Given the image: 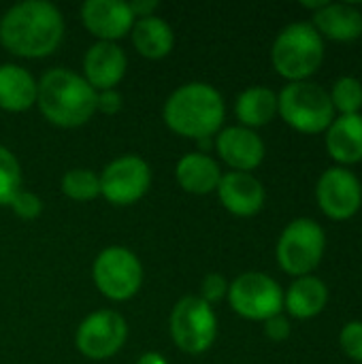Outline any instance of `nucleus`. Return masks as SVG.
I'll use <instances>...</instances> for the list:
<instances>
[{
	"label": "nucleus",
	"mask_w": 362,
	"mask_h": 364,
	"mask_svg": "<svg viewBox=\"0 0 362 364\" xmlns=\"http://www.w3.org/2000/svg\"><path fill=\"white\" fill-rule=\"evenodd\" d=\"M100 177V194L117 207L141 200L151 186V168L139 156H119L111 160Z\"/></svg>",
	"instance_id": "9b49d317"
},
{
	"label": "nucleus",
	"mask_w": 362,
	"mask_h": 364,
	"mask_svg": "<svg viewBox=\"0 0 362 364\" xmlns=\"http://www.w3.org/2000/svg\"><path fill=\"white\" fill-rule=\"evenodd\" d=\"M128 337V324L122 314L113 309H100L81 320L75 343L77 350L90 360H107L115 356Z\"/></svg>",
	"instance_id": "9d476101"
},
{
	"label": "nucleus",
	"mask_w": 362,
	"mask_h": 364,
	"mask_svg": "<svg viewBox=\"0 0 362 364\" xmlns=\"http://www.w3.org/2000/svg\"><path fill=\"white\" fill-rule=\"evenodd\" d=\"M235 113L245 128H260L277 115V94L265 85H252L237 96Z\"/></svg>",
	"instance_id": "5701e85b"
},
{
	"label": "nucleus",
	"mask_w": 362,
	"mask_h": 364,
	"mask_svg": "<svg viewBox=\"0 0 362 364\" xmlns=\"http://www.w3.org/2000/svg\"><path fill=\"white\" fill-rule=\"evenodd\" d=\"M177 183L190 192V194H211L218 190V183L222 179L220 164L205 151H192L179 158L175 166Z\"/></svg>",
	"instance_id": "6ab92c4d"
},
{
	"label": "nucleus",
	"mask_w": 362,
	"mask_h": 364,
	"mask_svg": "<svg viewBox=\"0 0 362 364\" xmlns=\"http://www.w3.org/2000/svg\"><path fill=\"white\" fill-rule=\"evenodd\" d=\"M326 151L344 168L362 162V113L339 115L326 128Z\"/></svg>",
	"instance_id": "a211bd4d"
},
{
	"label": "nucleus",
	"mask_w": 362,
	"mask_h": 364,
	"mask_svg": "<svg viewBox=\"0 0 362 364\" xmlns=\"http://www.w3.org/2000/svg\"><path fill=\"white\" fill-rule=\"evenodd\" d=\"M339 346L344 350V354L352 360L362 364V322L354 320L348 322L341 333H339Z\"/></svg>",
	"instance_id": "bb28decb"
},
{
	"label": "nucleus",
	"mask_w": 362,
	"mask_h": 364,
	"mask_svg": "<svg viewBox=\"0 0 362 364\" xmlns=\"http://www.w3.org/2000/svg\"><path fill=\"white\" fill-rule=\"evenodd\" d=\"M137 364H169L166 358L160 352H145L143 356H139Z\"/></svg>",
	"instance_id": "473e14b6"
},
{
	"label": "nucleus",
	"mask_w": 362,
	"mask_h": 364,
	"mask_svg": "<svg viewBox=\"0 0 362 364\" xmlns=\"http://www.w3.org/2000/svg\"><path fill=\"white\" fill-rule=\"evenodd\" d=\"M166 126L179 136L211 139L222 130L226 105L222 94L203 81L179 85L164 102L162 109Z\"/></svg>",
	"instance_id": "7ed1b4c3"
},
{
	"label": "nucleus",
	"mask_w": 362,
	"mask_h": 364,
	"mask_svg": "<svg viewBox=\"0 0 362 364\" xmlns=\"http://www.w3.org/2000/svg\"><path fill=\"white\" fill-rule=\"evenodd\" d=\"M171 337L186 354L207 352L218 337V318L201 296H183L171 311Z\"/></svg>",
	"instance_id": "6e6552de"
},
{
	"label": "nucleus",
	"mask_w": 362,
	"mask_h": 364,
	"mask_svg": "<svg viewBox=\"0 0 362 364\" xmlns=\"http://www.w3.org/2000/svg\"><path fill=\"white\" fill-rule=\"evenodd\" d=\"M316 198L322 213L335 222H346L358 213L362 205L361 179L344 166L326 168L316 186Z\"/></svg>",
	"instance_id": "f8f14e48"
},
{
	"label": "nucleus",
	"mask_w": 362,
	"mask_h": 364,
	"mask_svg": "<svg viewBox=\"0 0 362 364\" xmlns=\"http://www.w3.org/2000/svg\"><path fill=\"white\" fill-rule=\"evenodd\" d=\"M318 34L337 43H352L362 36V11L352 2H324L312 23Z\"/></svg>",
	"instance_id": "f3484780"
},
{
	"label": "nucleus",
	"mask_w": 362,
	"mask_h": 364,
	"mask_svg": "<svg viewBox=\"0 0 362 364\" xmlns=\"http://www.w3.org/2000/svg\"><path fill=\"white\" fill-rule=\"evenodd\" d=\"M64 36V17L47 0H23L0 17V45L19 58H47Z\"/></svg>",
	"instance_id": "f257e3e1"
},
{
	"label": "nucleus",
	"mask_w": 362,
	"mask_h": 364,
	"mask_svg": "<svg viewBox=\"0 0 362 364\" xmlns=\"http://www.w3.org/2000/svg\"><path fill=\"white\" fill-rule=\"evenodd\" d=\"M333 109L339 111V115H356L362 109V81L356 77H339L333 83V90L329 92Z\"/></svg>",
	"instance_id": "393cba45"
},
{
	"label": "nucleus",
	"mask_w": 362,
	"mask_h": 364,
	"mask_svg": "<svg viewBox=\"0 0 362 364\" xmlns=\"http://www.w3.org/2000/svg\"><path fill=\"white\" fill-rule=\"evenodd\" d=\"M128 66V58L117 43L98 41L94 43L83 58V79L96 90H115V85L124 79Z\"/></svg>",
	"instance_id": "2eb2a0df"
},
{
	"label": "nucleus",
	"mask_w": 362,
	"mask_h": 364,
	"mask_svg": "<svg viewBox=\"0 0 362 364\" xmlns=\"http://www.w3.org/2000/svg\"><path fill=\"white\" fill-rule=\"evenodd\" d=\"M290 333H292L290 322H288V318H284L282 314H277V316L265 320V335H267L271 341L282 343V341H286V339L290 337Z\"/></svg>",
	"instance_id": "c756f323"
},
{
	"label": "nucleus",
	"mask_w": 362,
	"mask_h": 364,
	"mask_svg": "<svg viewBox=\"0 0 362 364\" xmlns=\"http://www.w3.org/2000/svg\"><path fill=\"white\" fill-rule=\"evenodd\" d=\"M277 115L303 134H318L326 132L335 119V109L322 85L314 81H294L277 94Z\"/></svg>",
	"instance_id": "39448f33"
},
{
	"label": "nucleus",
	"mask_w": 362,
	"mask_h": 364,
	"mask_svg": "<svg viewBox=\"0 0 362 364\" xmlns=\"http://www.w3.org/2000/svg\"><path fill=\"white\" fill-rule=\"evenodd\" d=\"M228 303L235 314L245 320L265 322L284 309V290L267 273L247 271L241 273L228 286Z\"/></svg>",
	"instance_id": "1a4fd4ad"
},
{
	"label": "nucleus",
	"mask_w": 362,
	"mask_h": 364,
	"mask_svg": "<svg viewBox=\"0 0 362 364\" xmlns=\"http://www.w3.org/2000/svg\"><path fill=\"white\" fill-rule=\"evenodd\" d=\"M122 105H124V98L117 90H105V92H98L96 96V111H102L105 115L119 113Z\"/></svg>",
	"instance_id": "7c9ffc66"
},
{
	"label": "nucleus",
	"mask_w": 362,
	"mask_h": 364,
	"mask_svg": "<svg viewBox=\"0 0 362 364\" xmlns=\"http://www.w3.org/2000/svg\"><path fill=\"white\" fill-rule=\"evenodd\" d=\"M128 4H130V11H132L134 19L149 17L158 9V2L156 0H137V2H128Z\"/></svg>",
	"instance_id": "2f4dec72"
},
{
	"label": "nucleus",
	"mask_w": 362,
	"mask_h": 364,
	"mask_svg": "<svg viewBox=\"0 0 362 364\" xmlns=\"http://www.w3.org/2000/svg\"><path fill=\"white\" fill-rule=\"evenodd\" d=\"M215 192L224 209L239 218H252L265 207V188L252 173H224Z\"/></svg>",
	"instance_id": "dca6fc26"
},
{
	"label": "nucleus",
	"mask_w": 362,
	"mask_h": 364,
	"mask_svg": "<svg viewBox=\"0 0 362 364\" xmlns=\"http://www.w3.org/2000/svg\"><path fill=\"white\" fill-rule=\"evenodd\" d=\"M329 303V288L316 275L297 277L284 294L286 311L297 320H312L324 311Z\"/></svg>",
	"instance_id": "aec40b11"
},
{
	"label": "nucleus",
	"mask_w": 362,
	"mask_h": 364,
	"mask_svg": "<svg viewBox=\"0 0 362 364\" xmlns=\"http://www.w3.org/2000/svg\"><path fill=\"white\" fill-rule=\"evenodd\" d=\"M98 92L68 68H51L36 83V105L47 122L60 128L87 124L96 113Z\"/></svg>",
	"instance_id": "f03ea898"
},
{
	"label": "nucleus",
	"mask_w": 362,
	"mask_h": 364,
	"mask_svg": "<svg viewBox=\"0 0 362 364\" xmlns=\"http://www.w3.org/2000/svg\"><path fill=\"white\" fill-rule=\"evenodd\" d=\"M324 60V38L307 21L286 26L273 41L271 62L277 75L294 81H307Z\"/></svg>",
	"instance_id": "20e7f679"
},
{
	"label": "nucleus",
	"mask_w": 362,
	"mask_h": 364,
	"mask_svg": "<svg viewBox=\"0 0 362 364\" xmlns=\"http://www.w3.org/2000/svg\"><path fill=\"white\" fill-rule=\"evenodd\" d=\"M36 105V79L19 64H0V109L11 113Z\"/></svg>",
	"instance_id": "412c9836"
},
{
	"label": "nucleus",
	"mask_w": 362,
	"mask_h": 364,
	"mask_svg": "<svg viewBox=\"0 0 362 364\" xmlns=\"http://www.w3.org/2000/svg\"><path fill=\"white\" fill-rule=\"evenodd\" d=\"M92 277L102 296L111 301H128L141 290L143 264L128 247L111 245L96 256Z\"/></svg>",
	"instance_id": "0eeeda50"
},
{
	"label": "nucleus",
	"mask_w": 362,
	"mask_h": 364,
	"mask_svg": "<svg viewBox=\"0 0 362 364\" xmlns=\"http://www.w3.org/2000/svg\"><path fill=\"white\" fill-rule=\"evenodd\" d=\"M130 36H132V45L137 47V51L149 60H160L169 55L175 45L173 28L169 26L166 19L156 17V15L134 19Z\"/></svg>",
	"instance_id": "4be33fe9"
},
{
	"label": "nucleus",
	"mask_w": 362,
	"mask_h": 364,
	"mask_svg": "<svg viewBox=\"0 0 362 364\" xmlns=\"http://www.w3.org/2000/svg\"><path fill=\"white\" fill-rule=\"evenodd\" d=\"M62 192L77 203L94 200L100 194V177L90 168H70L62 177Z\"/></svg>",
	"instance_id": "b1692460"
},
{
	"label": "nucleus",
	"mask_w": 362,
	"mask_h": 364,
	"mask_svg": "<svg viewBox=\"0 0 362 364\" xmlns=\"http://www.w3.org/2000/svg\"><path fill=\"white\" fill-rule=\"evenodd\" d=\"M326 250L324 228L312 218L292 220L280 235L275 256L284 273L305 277L322 262Z\"/></svg>",
	"instance_id": "423d86ee"
},
{
	"label": "nucleus",
	"mask_w": 362,
	"mask_h": 364,
	"mask_svg": "<svg viewBox=\"0 0 362 364\" xmlns=\"http://www.w3.org/2000/svg\"><path fill=\"white\" fill-rule=\"evenodd\" d=\"M9 207L21 220H36L43 213V200L34 192H26V190H19Z\"/></svg>",
	"instance_id": "cd10ccee"
},
{
	"label": "nucleus",
	"mask_w": 362,
	"mask_h": 364,
	"mask_svg": "<svg viewBox=\"0 0 362 364\" xmlns=\"http://www.w3.org/2000/svg\"><path fill=\"white\" fill-rule=\"evenodd\" d=\"M81 21L98 41L115 43L132 30L134 15L124 0H85L81 4Z\"/></svg>",
	"instance_id": "4468645a"
},
{
	"label": "nucleus",
	"mask_w": 362,
	"mask_h": 364,
	"mask_svg": "<svg viewBox=\"0 0 362 364\" xmlns=\"http://www.w3.org/2000/svg\"><path fill=\"white\" fill-rule=\"evenodd\" d=\"M213 147L220 158L239 173H250L258 168L267 154L265 141L258 136V132L245 126H228L220 130L215 134Z\"/></svg>",
	"instance_id": "ddd939ff"
},
{
	"label": "nucleus",
	"mask_w": 362,
	"mask_h": 364,
	"mask_svg": "<svg viewBox=\"0 0 362 364\" xmlns=\"http://www.w3.org/2000/svg\"><path fill=\"white\" fill-rule=\"evenodd\" d=\"M21 190V166L11 149L0 145V205H11V200Z\"/></svg>",
	"instance_id": "a878e982"
},
{
	"label": "nucleus",
	"mask_w": 362,
	"mask_h": 364,
	"mask_svg": "<svg viewBox=\"0 0 362 364\" xmlns=\"http://www.w3.org/2000/svg\"><path fill=\"white\" fill-rule=\"evenodd\" d=\"M228 282H226V277L224 275H220V273H209L205 279H203V284H201V299L205 301V303H209V305H213V303H220L222 299H226L228 296Z\"/></svg>",
	"instance_id": "c85d7f7f"
}]
</instances>
